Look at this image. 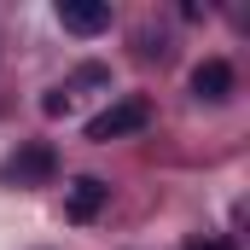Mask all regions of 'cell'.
<instances>
[{"label": "cell", "instance_id": "obj_1", "mask_svg": "<svg viewBox=\"0 0 250 250\" xmlns=\"http://www.w3.org/2000/svg\"><path fill=\"white\" fill-rule=\"evenodd\" d=\"M146 123H151V105H146L140 93H128V99L105 105V111L87 123V140H93V146H111V140H123V134H140Z\"/></svg>", "mask_w": 250, "mask_h": 250}, {"label": "cell", "instance_id": "obj_2", "mask_svg": "<svg viewBox=\"0 0 250 250\" xmlns=\"http://www.w3.org/2000/svg\"><path fill=\"white\" fill-rule=\"evenodd\" d=\"M53 169H59L53 146L29 140V146H18V151L0 163V181H6V187H41V181H53Z\"/></svg>", "mask_w": 250, "mask_h": 250}, {"label": "cell", "instance_id": "obj_3", "mask_svg": "<svg viewBox=\"0 0 250 250\" xmlns=\"http://www.w3.org/2000/svg\"><path fill=\"white\" fill-rule=\"evenodd\" d=\"M59 23L70 35H99V29H111V6L105 0H59Z\"/></svg>", "mask_w": 250, "mask_h": 250}, {"label": "cell", "instance_id": "obj_4", "mask_svg": "<svg viewBox=\"0 0 250 250\" xmlns=\"http://www.w3.org/2000/svg\"><path fill=\"white\" fill-rule=\"evenodd\" d=\"M105 198H111L105 181L82 175V181H70V192H64V215H70V221H93V215L105 209Z\"/></svg>", "mask_w": 250, "mask_h": 250}, {"label": "cell", "instance_id": "obj_5", "mask_svg": "<svg viewBox=\"0 0 250 250\" xmlns=\"http://www.w3.org/2000/svg\"><path fill=\"white\" fill-rule=\"evenodd\" d=\"M192 93H198V99H227V93H233V64L204 59L192 70Z\"/></svg>", "mask_w": 250, "mask_h": 250}, {"label": "cell", "instance_id": "obj_6", "mask_svg": "<svg viewBox=\"0 0 250 250\" xmlns=\"http://www.w3.org/2000/svg\"><path fill=\"white\" fill-rule=\"evenodd\" d=\"M41 111H47V117H64V111H70V93H64V87H59V93H47Z\"/></svg>", "mask_w": 250, "mask_h": 250}, {"label": "cell", "instance_id": "obj_7", "mask_svg": "<svg viewBox=\"0 0 250 250\" xmlns=\"http://www.w3.org/2000/svg\"><path fill=\"white\" fill-rule=\"evenodd\" d=\"M187 250H233V245H215V239H192Z\"/></svg>", "mask_w": 250, "mask_h": 250}]
</instances>
